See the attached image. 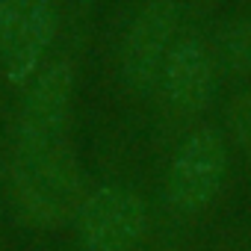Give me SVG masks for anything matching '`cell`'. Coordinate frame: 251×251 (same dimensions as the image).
<instances>
[{"mask_svg":"<svg viewBox=\"0 0 251 251\" xmlns=\"http://www.w3.org/2000/svg\"><path fill=\"white\" fill-rule=\"evenodd\" d=\"M12 180L21 210L39 225H59L83 207V175L68 139L18 142Z\"/></svg>","mask_w":251,"mask_h":251,"instance_id":"obj_1","label":"cell"},{"mask_svg":"<svg viewBox=\"0 0 251 251\" xmlns=\"http://www.w3.org/2000/svg\"><path fill=\"white\" fill-rule=\"evenodd\" d=\"M53 30L50 0H0V68L9 83L24 86L36 77Z\"/></svg>","mask_w":251,"mask_h":251,"instance_id":"obj_2","label":"cell"},{"mask_svg":"<svg viewBox=\"0 0 251 251\" xmlns=\"http://www.w3.org/2000/svg\"><path fill=\"white\" fill-rule=\"evenodd\" d=\"M225 172H227V154L222 136L210 127L195 130L192 136L183 139L169 166V180H166L169 204L180 213L204 210L219 195Z\"/></svg>","mask_w":251,"mask_h":251,"instance_id":"obj_3","label":"cell"},{"mask_svg":"<svg viewBox=\"0 0 251 251\" xmlns=\"http://www.w3.org/2000/svg\"><path fill=\"white\" fill-rule=\"evenodd\" d=\"M77 227L89 251H130L148 227V210L136 192L103 186L83 201Z\"/></svg>","mask_w":251,"mask_h":251,"instance_id":"obj_4","label":"cell"},{"mask_svg":"<svg viewBox=\"0 0 251 251\" xmlns=\"http://www.w3.org/2000/svg\"><path fill=\"white\" fill-rule=\"evenodd\" d=\"M175 24H177V9L172 0H151L136 15L121 50V74L130 89L148 92L160 80L166 56L175 45L172 42Z\"/></svg>","mask_w":251,"mask_h":251,"instance_id":"obj_5","label":"cell"},{"mask_svg":"<svg viewBox=\"0 0 251 251\" xmlns=\"http://www.w3.org/2000/svg\"><path fill=\"white\" fill-rule=\"evenodd\" d=\"M74 74L68 62H53L30 86L18 121V142L68 139Z\"/></svg>","mask_w":251,"mask_h":251,"instance_id":"obj_6","label":"cell"},{"mask_svg":"<svg viewBox=\"0 0 251 251\" xmlns=\"http://www.w3.org/2000/svg\"><path fill=\"white\" fill-rule=\"evenodd\" d=\"M160 80H163L169 103L177 112L192 115L204 109L213 95V59L207 48L195 36L177 39L166 56Z\"/></svg>","mask_w":251,"mask_h":251,"instance_id":"obj_7","label":"cell"},{"mask_svg":"<svg viewBox=\"0 0 251 251\" xmlns=\"http://www.w3.org/2000/svg\"><path fill=\"white\" fill-rule=\"evenodd\" d=\"M222 59L236 74H251V18L230 21L219 39Z\"/></svg>","mask_w":251,"mask_h":251,"instance_id":"obj_8","label":"cell"},{"mask_svg":"<svg viewBox=\"0 0 251 251\" xmlns=\"http://www.w3.org/2000/svg\"><path fill=\"white\" fill-rule=\"evenodd\" d=\"M227 124H230V133H233L236 145L251 160V92H242V95H236L230 100Z\"/></svg>","mask_w":251,"mask_h":251,"instance_id":"obj_9","label":"cell"}]
</instances>
